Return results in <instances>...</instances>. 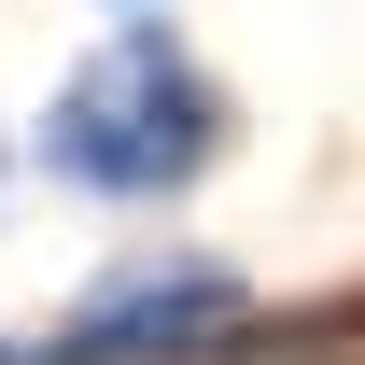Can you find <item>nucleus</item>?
<instances>
[{
    "label": "nucleus",
    "instance_id": "7ed1b4c3",
    "mask_svg": "<svg viewBox=\"0 0 365 365\" xmlns=\"http://www.w3.org/2000/svg\"><path fill=\"white\" fill-rule=\"evenodd\" d=\"M113 14H155V0H113Z\"/></svg>",
    "mask_w": 365,
    "mask_h": 365
},
{
    "label": "nucleus",
    "instance_id": "f257e3e1",
    "mask_svg": "<svg viewBox=\"0 0 365 365\" xmlns=\"http://www.w3.org/2000/svg\"><path fill=\"white\" fill-rule=\"evenodd\" d=\"M225 155V85L169 43V29H113V43L43 98V169L71 197H182Z\"/></svg>",
    "mask_w": 365,
    "mask_h": 365
},
{
    "label": "nucleus",
    "instance_id": "20e7f679",
    "mask_svg": "<svg viewBox=\"0 0 365 365\" xmlns=\"http://www.w3.org/2000/svg\"><path fill=\"white\" fill-rule=\"evenodd\" d=\"M0 182H14V155H0Z\"/></svg>",
    "mask_w": 365,
    "mask_h": 365
},
{
    "label": "nucleus",
    "instance_id": "f03ea898",
    "mask_svg": "<svg viewBox=\"0 0 365 365\" xmlns=\"http://www.w3.org/2000/svg\"><path fill=\"white\" fill-rule=\"evenodd\" d=\"M239 337V267H127L0 365H197Z\"/></svg>",
    "mask_w": 365,
    "mask_h": 365
}]
</instances>
